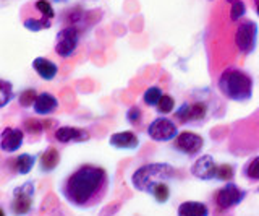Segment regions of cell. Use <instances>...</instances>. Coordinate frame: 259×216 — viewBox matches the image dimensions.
Here are the masks:
<instances>
[{
  "label": "cell",
  "instance_id": "cell-24",
  "mask_svg": "<svg viewBox=\"0 0 259 216\" xmlns=\"http://www.w3.org/2000/svg\"><path fill=\"white\" fill-rule=\"evenodd\" d=\"M241 174H243V177L248 181H259V156L249 159V161L243 166Z\"/></svg>",
  "mask_w": 259,
  "mask_h": 216
},
{
  "label": "cell",
  "instance_id": "cell-13",
  "mask_svg": "<svg viewBox=\"0 0 259 216\" xmlns=\"http://www.w3.org/2000/svg\"><path fill=\"white\" fill-rule=\"evenodd\" d=\"M24 143V132L21 127H4L0 132V150L7 155L16 153Z\"/></svg>",
  "mask_w": 259,
  "mask_h": 216
},
{
  "label": "cell",
  "instance_id": "cell-15",
  "mask_svg": "<svg viewBox=\"0 0 259 216\" xmlns=\"http://www.w3.org/2000/svg\"><path fill=\"white\" fill-rule=\"evenodd\" d=\"M37 161V156L29 155V153H21L18 156H15L10 161H7V167L10 169L12 174L16 175H28L32 169H34Z\"/></svg>",
  "mask_w": 259,
  "mask_h": 216
},
{
  "label": "cell",
  "instance_id": "cell-23",
  "mask_svg": "<svg viewBox=\"0 0 259 216\" xmlns=\"http://www.w3.org/2000/svg\"><path fill=\"white\" fill-rule=\"evenodd\" d=\"M162 96H164V91H162V88H159V86H151V88H148V90L144 91V94H143V102L148 107H156Z\"/></svg>",
  "mask_w": 259,
  "mask_h": 216
},
{
  "label": "cell",
  "instance_id": "cell-4",
  "mask_svg": "<svg viewBox=\"0 0 259 216\" xmlns=\"http://www.w3.org/2000/svg\"><path fill=\"white\" fill-rule=\"evenodd\" d=\"M178 175L177 169L168 163L143 164L132 174V186L135 190L149 194L159 184H168Z\"/></svg>",
  "mask_w": 259,
  "mask_h": 216
},
{
  "label": "cell",
  "instance_id": "cell-29",
  "mask_svg": "<svg viewBox=\"0 0 259 216\" xmlns=\"http://www.w3.org/2000/svg\"><path fill=\"white\" fill-rule=\"evenodd\" d=\"M141 119H143V111L140 109V106L133 104V106L126 111V122L135 127L141 122Z\"/></svg>",
  "mask_w": 259,
  "mask_h": 216
},
{
  "label": "cell",
  "instance_id": "cell-31",
  "mask_svg": "<svg viewBox=\"0 0 259 216\" xmlns=\"http://www.w3.org/2000/svg\"><path fill=\"white\" fill-rule=\"evenodd\" d=\"M254 9H256V13H257V17H259V0H254Z\"/></svg>",
  "mask_w": 259,
  "mask_h": 216
},
{
  "label": "cell",
  "instance_id": "cell-26",
  "mask_svg": "<svg viewBox=\"0 0 259 216\" xmlns=\"http://www.w3.org/2000/svg\"><path fill=\"white\" fill-rule=\"evenodd\" d=\"M151 195H152V198L156 200L159 205L167 203L168 198H170V187H168V184H159V186H156V187L152 189Z\"/></svg>",
  "mask_w": 259,
  "mask_h": 216
},
{
  "label": "cell",
  "instance_id": "cell-28",
  "mask_svg": "<svg viewBox=\"0 0 259 216\" xmlns=\"http://www.w3.org/2000/svg\"><path fill=\"white\" fill-rule=\"evenodd\" d=\"M245 15H246V5H245L243 0H237V2H233L230 5V20L233 23L240 21L243 17H245Z\"/></svg>",
  "mask_w": 259,
  "mask_h": 216
},
{
  "label": "cell",
  "instance_id": "cell-22",
  "mask_svg": "<svg viewBox=\"0 0 259 216\" xmlns=\"http://www.w3.org/2000/svg\"><path fill=\"white\" fill-rule=\"evenodd\" d=\"M15 98V91H13V85L8 82V80L0 78V109L7 107Z\"/></svg>",
  "mask_w": 259,
  "mask_h": 216
},
{
  "label": "cell",
  "instance_id": "cell-33",
  "mask_svg": "<svg viewBox=\"0 0 259 216\" xmlns=\"http://www.w3.org/2000/svg\"><path fill=\"white\" fill-rule=\"evenodd\" d=\"M225 2H227V4H230V5H232L233 2H237V0H225Z\"/></svg>",
  "mask_w": 259,
  "mask_h": 216
},
{
  "label": "cell",
  "instance_id": "cell-14",
  "mask_svg": "<svg viewBox=\"0 0 259 216\" xmlns=\"http://www.w3.org/2000/svg\"><path fill=\"white\" fill-rule=\"evenodd\" d=\"M54 138L62 145H71V143H84L91 140V135L86 129H78L71 125H62L55 130Z\"/></svg>",
  "mask_w": 259,
  "mask_h": 216
},
{
  "label": "cell",
  "instance_id": "cell-3",
  "mask_svg": "<svg viewBox=\"0 0 259 216\" xmlns=\"http://www.w3.org/2000/svg\"><path fill=\"white\" fill-rule=\"evenodd\" d=\"M217 88L224 98L235 102H248L253 98L254 80L238 67L225 68L217 80Z\"/></svg>",
  "mask_w": 259,
  "mask_h": 216
},
{
  "label": "cell",
  "instance_id": "cell-18",
  "mask_svg": "<svg viewBox=\"0 0 259 216\" xmlns=\"http://www.w3.org/2000/svg\"><path fill=\"white\" fill-rule=\"evenodd\" d=\"M31 67L39 75V78L46 80V82H52L59 75V65L47 57H36L32 60Z\"/></svg>",
  "mask_w": 259,
  "mask_h": 216
},
{
  "label": "cell",
  "instance_id": "cell-19",
  "mask_svg": "<svg viewBox=\"0 0 259 216\" xmlns=\"http://www.w3.org/2000/svg\"><path fill=\"white\" fill-rule=\"evenodd\" d=\"M37 161H39L40 172H44V174L52 172L60 164V151L55 147H47L42 153L37 155Z\"/></svg>",
  "mask_w": 259,
  "mask_h": 216
},
{
  "label": "cell",
  "instance_id": "cell-30",
  "mask_svg": "<svg viewBox=\"0 0 259 216\" xmlns=\"http://www.w3.org/2000/svg\"><path fill=\"white\" fill-rule=\"evenodd\" d=\"M235 177V169L232 164H221V169H219V175H217V181H222V182H232V179Z\"/></svg>",
  "mask_w": 259,
  "mask_h": 216
},
{
  "label": "cell",
  "instance_id": "cell-21",
  "mask_svg": "<svg viewBox=\"0 0 259 216\" xmlns=\"http://www.w3.org/2000/svg\"><path fill=\"white\" fill-rule=\"evenodd\" d=\"M21 129L24 132V137H28L31 141H34L42 137L44 122H40L37 117H26L21 124Z\"/></svg>",
  "mask_w": 259,
  "mask_h": 216
},
{
  "label": "cell",
  "instance_id": "cell-27",
  "mask_svg": "<svg viewBox=\"0 0 259 216\" xmlns=\"http://www.w3.org/2000/svg\"><path fill=\"white\" fill-rule=\"evenodd\" d=\"M174 109H175V99H174L170 94H164V96H162L160 101H159V104L156 106L157 114H162V116L170 114Z\"/></svg>",
  "mask_w": 259,
  "mask_h": 216
},
{
  "label": "cell",
  "instance_id": "cell-2",
  "mask_svg": "<svg viewBox=\"0 0 259 216\" xmlns=\"http://www.w3.org/2000/svg\"><path fill=\"white\" fill-rule=\"evenodd\" d=\"M221 113V102L210 90H193L175 109L174 119L182 125H204Z\"/></svg>",
  "mask_w": 259,
  "mask_h": 216
},
{
  "label": "cell",
  "instance_id": "cell-25",
  "mask_svg": "<svg viewBox=\"0 0 259 216\" xmlns=\"http://www.w3.org/2000/svg\"><path fill=\"white\" fill-rule=\"evenodd\" d=\"M37 96H39V93L34 90V88H26V90H23L18 94V104L23 109H29L34 106Z\"/></svg>",
  "mask_w": 259,
  "mask_h": 216
},
{
  "label": "cell",
  "instance_id": "cell-10",
  "mask_svg": "<svg viewBox=\"0 0 259 216\" xmlns=\"http://www.w3.org/2000/svg\"><path fill=\"white\" fill-rule=\"evenodd\" d=\"M148 137L157 143H167V141H174L178 137V127L177 122L172 119L160 116L148 125Z\"/></svg>",
  "mask_w": 259,
  "mask_h": 216
},
{
  "label": "cell",
  "instance_id": "cell-6",
  "mask_svg": "<svg viewBox=\"0 0 259 216\" xmlns=\"http://www.w3.org/2000/svg\"><path fill=\"white\" fill-rule=\"evenodd\" d=\"M246 198V190L241 189L238 184L227 182L224 187L217 189L212 195V213L215 216H224L233 208L241 205L243 200Z\"/></svg>",
  "mask_w": 259,
  "mask_h": 216
},
{
  "label": "cell",
  "instance_id": "cell-8",
  "mask_svg": "<svg viewBox=\"0 0 259 216\" xmlns=\"http://www.w3.org/2000/svg\"><path fill=\"white\" fill-rule=\"evenodd\" d=\"M257 23L253 20H243L238 23L237 26V33H235V46L240 54L243 55H249L256 51L257 46Z\"/></svg>",
  "mask_w": 259,
  "mask_h": 216
},
{
  "label": "cell",
  "instance_id": "cell-34",
  "mask_svg": "<svg viewBox=\"0 0 259 216\" xmlns=\"http://www.w3.org/2000/svg\"><path fill=\"white\" fill-rule=\"evenodd\" d=\"M257 190H259V189H257Z\"/></svg>",
  "mask_w": 259,
  "mask_h": 216
},
{
  "label": "cell",
  "instance_id": "cell-11",
  "mask_svg": "<svg viewBox=\"0 0 259 216\" xmlns=\"http://www.w3.org/2000/svg\"><path fill=\"white\" fill-rule=\"evenodd\" d=\"M172 147L178 153L194 158L198 156V153H201L202 147H204V138L194 132L185 130L178 133V137L172 141Z\"/></svg>",
  "mask_w": 259,
  "mask_h": 216
},
{
  "label": "cell",
  "instance_id": "cell-20",
  "mask_svg": "<svg viewBox=\"0 0 259 216\" xmlns=\"http://www.w3.org/2000/svg\"><path fill=\"white\" fill-rule=\"evenodd\" d=\"M209 206L196 200H188L178 205L177 216H209Z\"/></svg>",
  "mask_w": 259,
  "mask_h": 216
},
{
  "label": "cell",
  "instance_id": "cell-7",
  "mask_svg": "<svg viewBox=\"0 0 259 216\" xmlns=\"http://www.w3.org/2000/svg\"><path fill=\"white\" fill-rule=\"evenodd\" d=\"M34 195H36V186L34 181H26L15 187L12 192V202H10V211L13 216H26L31 213L32 205H34Z\"/></svg>",
  "mask_w": 259,
  "mask_h": 216
},
{
  "label": "cell",
  "instance_id": "cell-32",
  "mask_svg": "<svg viewBox=\"0 0 259 216\" xmlns=\"http://www.w3.org/2000/svg\"><path fill=\"white\" fill-rule=\"evenodd\" d=\"M0 216H7V214H5V210H4L2 206H0Z\"/></svg>",
  "mask_w": 259,
  "mask_h": 216
},
{
  "label": "cell",
  "instance_id": "cell-1",
  "mask_svg": "<svg viewBox=\"0 0 259 216\" xmlns=\"http://www.w3.org/2000/svg\"><path fill=\"white\" fill-rule=\"evenodd\" d=\"M109 172L96 164H81L62 182L63 200L78 210H89L104 202L109 194Z\"/></svg>",
  "mask_w": 259,
  "mask_h": 216
},
{
  "label": "cell",
  "instance_id": "cell-9",
  "mask_svg": "<svg viewBox=\"0 0 259 216\" xmlns=\"http://www.w3.org/2000/svg\"><path fill=\"white\" fill-rule=\"evenodd\" d=\"M81 31L76 26H63L55 38V52L62 59H70L76 54Z\"/></svg>",
  "mask_w": 259,
  "mask_h": 216
},
{
  "label": "cell",
  "instance_id": "cell-12",
  "mask_svg": "<svg viewBox=\"0 0 259 216\" xmlns=\"http://www.w3.org/2000/svg\"><path fill=\"white\" fill-rule=\"evenodd\" d=\"M219 169H221V164L215 163L214 156L202 155L191 164L190 172L193 177L199 181H217Z\"/></svg>",
  "mask_w": 259,
  "mask_h": 216
},
{
  "label": "cell",
  "instance_id": "cell-5",
  "mask_svg": "<svg viewBox=\"0 0 259 216\" xmlns=\"http://www.w3.org/2000/svg\"><path fill=\"white\" fill-rule=\"evenodd\" d=\"M55 18V10L49 0H32L21 9L23 26L32 33L49 29Z\"/></svg>",
  "mask_w": 259,
  "mask_h": 216
},
{
  "label": "cell",
  "instance_id": "cell-17",
  "mask_svg": "<svg viewBox=\"0 0 259 216\" xmlns=\"http://www.w3.org/2000/svg\"><path fill=\"white\" fill-rule=\"evenodd\" d=\"M57 109H59V99H57V96H54L52 93H47V91L39 93L34 106H32L34 114L39 117L40 116H51L55 113Z\"/></svg>",
  "mask_w": 259,
  "mask_h": 216
},
{
  "label": "cell",
  "instance_id": "cell-16",
  "mask_svg": "<svg viewBox=\"0 0 259 216\" xmlns=\"http://www.w3.org/2000/svg\"><path fill=\"white\" fill-rule=\"evenodd\" d=\"M109 143H110V147L117 148V150L135 151V150H138V147H140V137L132 130H123V132L112 133L109 138Z\"/></svg>",
  "mask_w": 259,
  "mask_h": 216
}]
</instances>
